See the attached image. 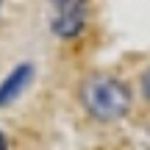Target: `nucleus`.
Segmentation results:
<instances>
[{"label": "nucleus", "instance_id": "nucleus-1", "mask_svg": "<svg viewBox=\"0 0 150 150\" xmlns=\"http://www.w3.org/2000/svg\"><path fill=\"white\" fill-rule=\"evenodd\" d=\"M81 103L86 106V111L97 120H120L131 106V95L120 81L106 78V75H95L86 78L81 86Z\"/></svg>", "mask_w": 150, "mask_h": 150}, {"label": "nucleus", "instance_id": "nucleus-3", "mask_svg": "<svg viewBox=\"0 0 150 150\" xmlns=\"http://www.w3.org/2000/svg\"><path fill=\"white\" fill-rule=\"evenodd\" d=\"M31 75H33V70H31L28 64H22V67H17V70L3 81V83H0V106H6V103H11V100H14V97H17V95H20V92L28 86Z\"/></svg>", "mask_w": 150, "mask_h": 150}, {"label": "nucleus", "instance_id": "nucleus-5", "mask_svg": "<svg viewBox=\"0 0 150 150\" xmlns=\"http://www.w3.org/2000/svg\"><path fill=\"white\" fill-rule=\"evenodd\" d=\"M0 150H6V136L0 134Z\"/></svg>", "mask_w": 150, "mask_h": 150}, {"label": "nucleus", "instance_id": "nucleus-4", "mask_svg": "<svg viewBox=\"0 0 150 150\" xmlns=\"http://www.w3.org/2000/svg\"><path fill=\"white\" fill-rule=\"evenodd\" d=\"M142 86H145V95L150 97V70L145 72V78H142Z\"/></svg>", "mask_w": 150, "mask_h": 150}, {"label": "nucleus", "instance_id": "nucleus-2", "mask_svg": "<svg viewBox=\"0 0 150 150\" xmlns=\"http://www.w3.org/2000/svg\"><path fill=\"white\" fill-rule=\"evenodd\" d=\"M86 22V0H50V28L56 36L72 39Z\"/></svg>", "mask_w": 150, "mask_h": 150}]
</instances>
